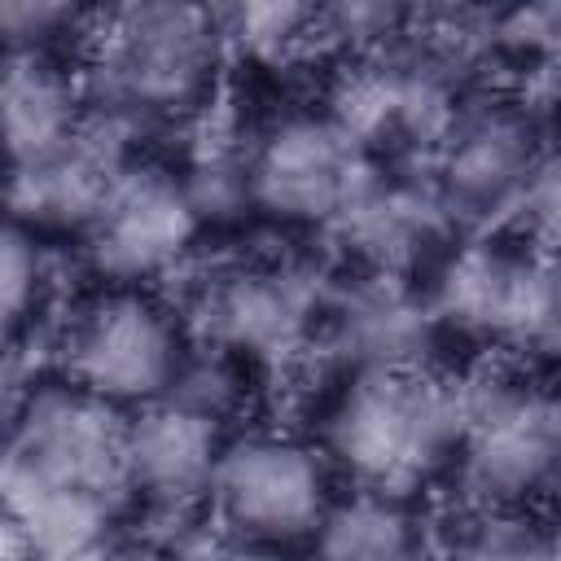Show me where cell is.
Returning <instances> with one entry per match:
<instances>
[{"mask_svg":"<svg viewBox=\"0 0 561 561\" xmlns=\"http://www.w3.org/2000/svg\"><path fill=\"white\" fill-rule=\"evenodd\" d=\"M438 329L430 289L412 276L355 267L329 285L316 337L346 373H408L430 368Z\"/></svg>","mask_w":561,"mask_h":561,"instance_id":"cell-12","label":"cell"},{"mask_svg":"<svg viewBox=\"0 0 561 561\" xmlns=\"http://www.w3.org/2000/svg\"><path fill=\"white\" fill-rule=\"evenodd\" d=\"M44 285H48V263H44L39 232H31L22 224H9L4 228V250H0V298H4L9 329H22L26 320H35Z\"/></svg>","mask_w":561,"mask_h":561,"instance_id":"cell-21","label":"cell"},{"mask_svg":"<svg viewBox=\"0 0 561 561\" xmlns=\"http://www.w3.org/2000/svg\"><path fill=\"white\" fill-rule=\"evenodd\" d=\"M0 110H4L9 167L53 153L92 114L83 92V70H70L53 48H4Z\"/></svg>","mask_w":561,"mask_h":561,"instance_id":"cell-16","label":"cell"},{"mask_svg":"<svg viewBox=\"0 0 561 561\" xmlns=\"http://www.w3.org/2000/svg\"><path fill=\"white\" fill-rule=\"evenodd\" d=\"M219 26L228 48H245L254 57H285L294 48L320 44V9L307 4H232L219 9Z\"/></svg>","mask_w":561,"mask_h":561,"instance_id":"cell-20","label":"cell"},{"mask_svg":"<svg viewBox=\"0 0 561 561\" xmlns=\"http://www.w3.org/2000/svg\"><path fill=\"white\" fill-rule=\"evenodd\" d=\"M460 430V381L434 368L346 373L324 408V456L355 486L412 500L456 460Z\"/></svg>","mask_w":561,"mask_h":561,"instance_id":"cell-2","label":"cell"},{"mask_svg":"<svg viewBox=\"0 0 561 561\" xmlns=\"http://www.w3.org/2000/svg\"><path fill=\"white\" fill-rule=\"evenodd\" d=\"M561 530L522 504H469L447 539V561H552Z\"/></svg>","mask_w":561,"mask_h":561,"instance_id":"cell-18","label":"cell"},{"mask_svg":"<svg viewBox=\"0 0 561 561\" xmlns=\"http://www.w3.org/2000/svg\"><path fill=\"white\" fill-rule=\"evenodd\" d=\"M329 280L298 259L232 254L193 267L175 302L193 342L276 364L320 333Z\"/></svg>","mask_w":561,"mask_h":561,"instance_id":"cell-3","label":"cell"},{"mask_svg":"<svg viewBox=\"0 0 561 561\" xmlns=\"http://www.w3.org/2000/svg\"><path fill=\"white\" fill-rule=\"evenodd\" d=\"M202 224H228L254 210L250 197V140L237 136H206L180 171Z\"/></svg>","mask_w":561,"mask_h":561,"instance_id":"cell-19","label":"cell"},{"mask_svg":"<svg viewBox=\"0 0 561 561\" xmlns=\"http://www.w3.org/2000/svg\"><path fill=\"white\" fill-rule=\"evenodd\" d=\"M377 158L329 114L289 110L250 136V197L280 224L333 228Z\"/></svg>","mask_w":561,"mask_h":561,"instance_id":"cell-9","label":"cell"},{"mask_svg":"<svg viewBox=\"0 0 561 561\" xmlns=\"http://www.w3.org/2000/svg\"><path fill=\"white\" fill-rule=\"evenodd\" d=\"M92 561H175V552L158 539H118V543H105Z\"/></svg>","mask_w":561,"mask_h":561,"instance_id":"cell-25","label":"cell"},{"mask_svg":"<svg viewBox=\"0 0 561 561\" xmlns=\"http://www.w3.org/2000/svg\"><path fill=\"white\" fill-rule=\"evenodd\" d=\"M548 280V250L526 232H482L456 241L430 285L438 324L478 342L535 346Z\"/></svg>","mask_w":561,"mask_h":561,"instance_id":"cell-11","label":"cell"},{"mask_svg":"<svg viewBox=\"0 0 561 561\" xmlns=\"http://www.w3.org/2000/svg\"><path fill=\"white\" fill-rule=\"evenodd\" d=\"M83 57L88 110L131 131L149 123H188L215 105L224 70L219 9L206 4H118L92 13Z\"/></svg>","mask_w":561,"mask_h":561,"instance_id":"cell-1","label":"cell"},{"mask_svg":"<svg viewBox=\"0 0 561 561\" xmlns=\"http://www.w3.org/2000/svg\"><path fill=\"white\" fill-rule=\"evenodd\" d=\"M460 224L443 206L434 180L416 162L373 167L351 206L333 219V241L346 245L355 267L412 276L416 263L434 259Z\"/></svg>","mask_w":561,"mask_h":561,"instance_id":"cell-13","label":"cell"},{"mask_svg":"<svg viewBox=\"0 0 561 561\" xmlns=\"http://www.w3.org/2000/svg\"><path fill=\"white\" fill-rule=\"evenodd\" d=\"M517 219H522L526 237L561 245V140L543 149V158L526 184V197L517 206Z\"/></svg>","mask_w":561,"mask_h":561,"instance_id":"cell-23","label":"cell"},{"mask_svg":"<svg viewBox=\"0 0 561 561\" xmlns=\"http://www.w3.org/2000/svg\"><path fill=\"white\" fill-rule=\"evenodd\" d=\"M136 131L88 114V123L57 145L53 153L9 167V210L13 224L31 228V232H79L96 219L101 202L110 197V188L118 184V175L136 162L131 149Z\"/></svg>","mask_w":561,"mask_h":561,"instance_id":"cell-14","label":"cell"},{"mask_svg":"<svg viewBox=\"0 0 561 561\" xmlns=\"http://www.w3.org/2000/svg\"><path fill=\"white\" fill-rule=\"evenodd\" d=\"M127 412L57 377L31 386L9 421L4 491H79L123 504L127 486Z\"/></svg>","mask_w":561,"mask_h":561,"instance_id":"cell-6","label":"cell"},{"mask_svg":"<svg viewBox=\"0 0 561 561\" xmlns=\"http://www.w3.org/2000/svg\"><path fill=\"white\" fill-rule=\"evenodd\" d=\"M543 355L561 359V250H548V280H543V307H539V329L535 346Z\"/></svg>","mask_w":561,"mask_h":561,"instance_id":"cell-24","label":"cell"},{"mask_svg":"<svg viewBox=\"0 0 561 561\" xmlns=\"http://www.w3.org/2000/svg\"><path fill=\"white\" fill-rule=\"evenodd\" d=\"M4 48H53L70 31H88L92 13H79L70 4H48V0H9L4 4Z\"/></svg>","mask_w":561,"mask_h":561,"instance_id":"cell-22","label":"cell"},{"mask_svg":"<svg viewBox=\"0 0 561 561\" xmlns=\"http://www.w3.org/2000/svg\"><path fill=\"white\" fill-rule=\"evenodd\" d=\"M188 346L193 337L180 311L140 285H105L83 298L57 333L61 377L123 412L158 403Z\"/></svg>","mask_w":561,"mask_h":561,"instance_id":"cell-5","label":"cell"},{"mask_svg":"<svg viewBox=\"0 0 561 561\" xmlns=\"http://www.w3.org/2000/svg\"><path fill=\"white\" fill-rule=\"evenodd\" d=\"M202 228L180 171L136 158L83 228V254L105 285L149 289L153 280L184 272Z\"/></svg>","mask_w":561,"mask_h":561,"instance_id":"cell-10","label":"cell"},{"mask_svg":"<svg viewBox=\"0 0 561 561\" xmlns=\"http://www.w3.org/2000/svg\"><path fill=\"white\" fill-rule=\"evenodd\" d=\"M460 482L469 504H526L561 482V390L486 364L460 377Z\"/></svg>","mask_w":561,"mask_h":561,"instance_id":"cell-4","label":"cell"},{"mask_svg":"<svg viewBox=\"0 0 561 561\" xmlns=\"http://www.w3.org/2000/svg\"><path fill=\"white\" fill-rule=\"evenodd\" d=\"M548 61H552V75H557V83H561V18H557V35H552V53H548Z\"/></svg>","mask_w":561,"mask_h":561,"instance_id":"cell-26","label":"cell"},{"mask_svg":"<svg viewBox=\"0 0 561 561\" xmlns=\"http://www.w3.org/2000/svg\"><path fill=\"white\" fill-rule=\"evenodd\" d=\"M425 526L408 495L364 491L333 500L311 535V561H421Z\"/></svg>","mask_w":561,"mask_h":561,"instance_id":"cell-17","label":"cell"},{"mask_svg":"<svg viewBox=\"0 0 561 561\" xmlns=\"http://www.w3.org/2000/svg\"><path fill=\"white\" fill-rule=\"evenodd\" d=\"M543 149L535 110L522 96L486 92L456 110L421 167L456 224H491L500 215H517Z\"/></svg>","mask_w":561,"mask_h":561,"instance_id":"cell-8","label":"cell"},{"mask_svg":"<svg viewBox=\"0 0 561 561\" xmlns=\"http://www.w3.org/2000/svg\"><path fill=\"white\" fill-rule=\"evenodd\" d=\"M219 425L206 412H193L175 399L145 403L127 412V486L136 500H145L153 513H184L197 500L210 495V478L219 465V451L228 443Z\"/></svg>","mask_w":561,"mask_h":561,"instance_id":"cell-15","label":"cell"},{"mask_svg":"<svg viewBox=\"0 0 561 561\" xmlns=\"http://www.w3.org/2000/svg\"><path fill=\"white\" fill-rule=\"evenodd\" d=\"M206 504L215 522L245 543L311 539L333 504L329 456L289 430L228 434Z\"/></svg>","mask_w":561,"mask_h":561,"instance_id":"cell-7","label":"cell"},{"mask_svg":"<svg viewBox=\"0 0 561 561\" xmlns=\"http://www.w3.org/2000/svg\"><path fill=\"white\" fill-rule=\"evenodd\" d=\"M552 561H561V539H557V552H552Z\"/></svg>","mask_w":561,"mask_h":561,"instance_id":"cell-27","label":"cell"}]
</instances>
